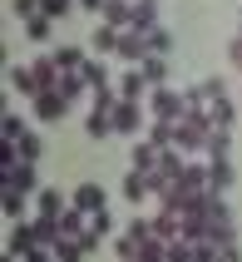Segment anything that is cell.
Here are the masks:
<instances>
[{
    "instance_id": "obj_1",
    "label": "cell",
    "mask_w": 242,
    "mask_h": 262,
    "mask_svg": "<svg viewBox=\"0 0 242 262\" xmlns=\"http://www.w3.org/2000/svg\"><path fill=\"white\" fill-rule=\"evenodd\" d=\"M208 134H213L208 109H188V114L178 119V148H183V154H203V148H208Z\"/></svg>"
},
{
    "instance_id": "obj_2",
    "label": "cell",
    "mask_w": 242,
    "mask_h": 262,
    "mask_svg": "<svg viewBox=\"0 0 242 262\" xmlns=\"http://www.w3.org/2000/svg\"><path fill=\"white\" fill-rule=\"evenodd\" d=\"M148 109H153V119H168V124H178V119L188 114V99L183 94H178V89H153V94H148Z\"/></svg>"
},
{
    "instance_id": "obj_3",
    "label": "cell",
    "mask_w": 242,
    "mask_h": 262,
    "mask_svg": "<svg viewBox=\"0 0 242 262\" xmlns=\"http://www.w3.org/2000/svg\"><path fill=\"white\" fill-rule=\"evenodd\" d=\"M0 188H15V193H40V173H35V163H15L10 173H0Z\"/></svg>"
},
{
    "instance_id": "obj_4",
    "label": "cell",
    "mask_w": 242,
    "mask_h": 262,
    "mask_svg": "<svg viewBox=\"0 0 242 262\" xmlns=\"http://www.w3.org/2000/svg\"><path fill=\"white\" fill-rule=\"evenodd\" d=\"M70 208H79V213H89V218H94V213H104V208H109V198H104L99 183H79V188L70 193Z\"/></svg>"
},
{
    "instance_id": "obj_5",
    "label": "cell",
    "mask_w": 242,
    "mask_h": 262,
    "mask_svg": "<svg viewBox=\"0 0 242 262\" xmlns=\"http://www.w3.org/2000/svg\"><path fill=\"white\" fill-rule=\"evenodd\" d=\"M114 89H119V99H128V104H148V94H153L148 79H143V70H124Z\"/></svg>"
},
{
    "instance_id": "obj_6",
    "label": "cell",
    "mask_w": 242,
    "mask_h": 262,
    "mask_svg": "<svg viewBox=\"0 0 242 262\" xmlns=\"http://www.w3.org/2000/svg\"><path fill=\"white\" fill-rule=\"evenodd\" d=\"M40 248V237H35V223H10V237H5V252L10 257H25V252Z\"/></svg>"
},
{
    "instance_id": "obj_7",
    "label": "cell",
    "mask_w": 242,
    "mask_h": 262,
    "mask_svg": "<svg viewBox=\"0 0 242 262\" xmlns=\"http://www.w3.org/2000/svg\"><path fill=\"white\" fill-rule=\"evenodd\" d=\"M35 114L45 119V124H59V119L70 114V99H64V94H59V89H50V94H35Z\"/></svg>"
},
{
    "instance_id": "obj_8",
    "label": "cell",
    "mask_w": 242,
    "mask_h": 262,
    "mask_svg": "<svg viewBox=\"0 0 242 262\" xmlns=\"http://www.w3.org/2000/svg\"><path fill=\"white\" fill-rule=\"evenodd\" d=\"M119 59L139 70L143 59H148V35H134V30H124V35H119Z\"/></svg>"
},
{
    "instance_id": "obj_9",
    "label": "cell",
    "mask_w": 242,
    "mask_h": 262,
    "mask_svg": "<svg viewBox=\"0 0 242 262\" xmlns=\"http://www.w3.org/2000/svg\"><path fill=\"white\" fill-rule=\"evenodd\" d=\"M128 30H134V35H148V30H158V0H134Z\"/></svg>"
},
{
    "instance_id": "obj_10",
    "label": "cell",
    "mask_w": 242,
    "mask_h": 262,
    "mask_svg": "<svg viewBox=\"0 0 242 262\" xmlns=\"http://www.w3.org/2000/svg\"><path fill=\"white\" fill-rule=\"evenodd\" d=\"M232 183H237V168H232V159H208V188H213V193H228Z\"/></svg>"
},
{
    "instance_id": "obj_11",
    "label": "cell",
    "mask_w": 242,
    "mask_h": 262,
    "mask_svg": "<svg viewBox=\"0 0 242 262\" xmlns=\"http://www.w3.org/2000/svg\"><path fill=\"white\" fill-rule=\"evenodd\" d=\"M143 129V104H119L114 109V134H139Z\"/></svg>"
},
{
    "instance_id": "obj_12",
    "label": "cell",
    "mask_w": 242,
    "mask_h": 262,
    "mask_svg": "<svg viewBox=\"0 0 242 262\" xmlns=\"http://www.w3.org/2000/svg\"><path fill=\"white\" fill-rule=\"evenodd\" d=\"M208 243H213V248H232V243H237V223H232V213H223V218L208 223Z\"/></svg>"
},
{
    "instance_id": "obj_13",
    "label": "cell",
    "mask_w": 242,
    "mask_h": 262,
    "mask_svg": "<svg viewBox=\"0 0 242 262\" xmlns=\"http://www.w3.org/2000/svg\"><path fill=\"white\" fill-rule=\"evenodd\" d=\"M237 114H242V104H232L228 94L208 104V119H213V129H232V124H237Z\"/></svg>"
},
{
    "instance_id": "obj_14",
    "label": "cell",
    "mask_w": 242,
    "mask_h": 262,
    "mask_svg": "<svg viewBox=\"0 0 242 262\" xmlns=\"http://www.w3.org/2000/svg\"><path fill=\"white\" fill-rule=\"evenodd\" d=\"M124 198H128V203H143V198H153V178L139 173V168H128V178H124Z\"/></svg>"
},
{
    "instance_id": "obj_15",
    "label": "cell",
    "mask_w": 242,
    "mask_h": 262,
    "mask_svg": "<svg viewBox=\"0 0 242 262\" xmlns=\"http://www.w3.org/2000/svg\"><path fill=\"white\" fill-rule=\"evenodd\" d=\"M50 55L59 59V70H64V74H84V64H89V55L79 50V45H59V50H50Z\"/></svg>"
},
{
    "instance_id": "obj_16",
    "label": "cell",
    "mask_w": 242,
    "mask_h": 262,
    "mask_svg": "<svg viewBox=\"0 0 242 262\" xmlns=\"http://www.w3.org/2000/svg\"><path fill=\"white\" fill-rule=\"evenodd\" d=\"M10 89L15 94H40V79H35V64H10Z\"/></svg>"
},
{
    "instance_id": "obj_17",
    "label": "cell",
    "mask_w": 242,
    "mask_h": 262,
    "mask_svg": "<svg viewBox=\"0 0 242 262\" xmlns=\"http://www.w3.org/2000/svg\"><path fill=\"white\" fill-rule=\"evenodd\" d=\"M148 144L178 148V124H168V119H148Z\"/></svg>"
},
{
    "instance_id": "obj_18",
    "label": "cell",
    "mask_w": 242,
    "mask_h": 262,
    "mask_svg": "<svg viewBox=\"0 0 242 262\" xmlns=\"http://www.w3.org/2000/svg\"><path fill=\"white\" fill-rule=\"evenodd\" d=\"M139 70H143V79H148V89H163V84H168V59H163V55H148Z\"/></svg>"
},
{
    "instance_id": "obj_19",
    "label": "cell",
    "mask_w": 242,
    "mask_h": 262,
    "mask_svg": "<svg viewBox=\"0 0 242 262\" xmlns=\"http://www.w3.org/2000/svg\"><path fill=\"white\" fill-rule=\"evenodd\" d=\"M128 15H134V0H104V25L128 30Z\"/></svg>"
},
{
    "instance_id": "obj_20",
    "label": "cell",
    "mask_w": 242,
    "mask_h": 262,
    "mask_svg": "<svg viewBox=\"0 0 242 262\" xmlns=\"http://www.w3.org/2000/svg\"><path fill=\"white\" fill-rule=\"evenodd\" d=\"M119 35H124V30H114V25H94V55H119Z\"/></svg>"
},
{
    "instance_id": "obj_21",
    "label": "cell",
    "mask_w": 242,
    "mask_h": 262,
    "mask_svg": "<svg viewBox=\"0 0 242 262\" xmlns=\"http://www.w3.org/2000/svg\"><path fill=\"white\" fill-rule=\"evenodd\" d=\"M64 198H59V188H40L35 193V213H45V218H59V213H64Z\"/></svg>"
},
{
    "instance_id": "obj_22",
    "label": "cell",
    "mask_w": 242,
    "mask_h": 262,
    "mask_svg": "<svg viewBox=\"0 0 242 262\" xmlns=\"http://www.w3.org/2000/svg\"><path fill=\"white\" fill-rule=\"evenodd\" d=\"M0 208H5V223H25V193L0 188Z\"/></svg>"
},
{
    "instance_id": "obj_23",
    "label": "cell",
    "mask_w": 242,
    "mask_h": 262,
    "mask_svg": "<svg viewBox=\"0 0 242 262\" xmlns=\"http://www.w3.org/2000/svg\"><path fill=\"white\" fill-rule=\"evenodd\" d=\"M84 134H89V139H109V134H114V114H104V109H89Z\"/></svg>"
},
{
    "instance_id": "obj_24",
    "label": "cell",
    "mask_w": 242,
    "mask_h": 262,
    "mask_svg": "<svg viewBox=\"0 0 242 262\" xmlns=\"http://www.w3.org/2000/svg\"><path fill=\"white\" fill-rule=\"evenodd\" d=\"M158 154H163V148L148 144V139H143V144H134V168H139V173H153V168H158Z\"/></svg>"
},
{
    "instance_id": "obj_25",
    "label": "cell",
    "mask_w": 242,
    "mask_h": 262,
    "mask_svg": "<svg viewBox=\"0 0 242 262\" xmlns=\"http://www.w3.org/2000/svg\"><path fill=\"white\" fill-rule=\"evenodd\" d=\"M84 84H89V94H99V89H114V84H109V64L89 59V64H84Z\"/></svg>"
},
{
    "instance_id": "obj_26",
    "label": "cell",
    "mask_w": 242,
    "mask_h": 262,
    "mask_svg": "<svg viewBox=\"0 0 242 262\" xmlns=\"http://www.w3.org/2000/svg\"><path fill=\"white\" fill-rule=\"evenodd\" d=\"M203 154H208V159H228V154H232V129H213Z\"/></svg>"
},
{
    "instance_id": "obj_27",
    "label": "cell",
    "mask_w": 242,
    "mask_h": 262,
    "mask_svg": "<svg viewBox=\"0 0 242 262\" xmlns=\"http://www.w3.org/2000/svg\"><path fill=\"white\" fill-rule=\"evenodd\" d=\"M89 252H84V243L79 237H59L55 243V262H84Z\"/></svg>"
},
{
    "instance_id": "obj_28",
    "label": "cell",
    "mask_w": 242,
    "mask_h": 262,
    "mask_svg": "<svg viewBox=\"0 0 242 262\" xmlns=\"http://www.w3.org/2000/svg\"><path fill=\"white\" fill-rule=\"evenodd\" d=\"M59 94H64V99H84V94H89V84H84V74H64V79H59Z\"/></svg>"
},
{
    "instance_id": "obj_29",
    "label": "cell",
    "mask_w": 242,
    "mask_h": 262,
    "mask_svg": "<svg viewBox=\"0 0 242 262\" xmlns=\"http://www.w3.org/2000/svg\"><path fill=\"white\" fill-rule=\"evenodd\" d=\"M25 119H20V114H5V124H0V139H5V144H20V139H25Z\"/></svg>"
},
{
    "instance_id": "obj_30",
    "label": "cell",
    "mask_w": 242,
    "mask_h": 262,
    "mask_svg": "<svg viewBox=\"0 0 242 262\" xmlns=\"http://www.w3.org/2000/svg\"><path fill=\"white\" fill-rule=\"evenodd\" d=\"M168 50H173V35H168V30H163V25L148 30V55H163V59H168Z\"/></svg>"
},
{
    "instance_id": "obj_31",
    "label": "cell",
    "mask_w": 242,
    "mask_h": 262,
    "mask_svg": "<svg viewBox=\"0 0 242 262\" xmlns=\"http://www.w3.org/2000/svg\"><path fill=\"white\" fill-rule=\"evenodd\" d=\"M15 148H20V163H40V148H45V144H40V134H25Z\"/></svg>"
},
{
    "instance_id": "obj_32",
    "label": "cell",
    "mask_w": 242,
    "mask_h": 262,
    "mask_svg": "<svg viewBox=\"0 0 242 262\" xmlns=\"http://www.w3.org/2000/svg\"><path fill=\"white\" fill-rule=\"evenodd\" d=\"M114 252H119V262H139V252H143V243H134L128 233H119V243H114Z\"/></svg>"
},
{
    "instance_id": "obj_33",
    "label": "cell",
    "mask_w": 242,
    "mask_h": 262,
    "mask_svg": "<svg viewBox=\"0 0 242 262\" xmlns=\"http://www.w3.org/2000/svg\"><path fill=\"white\" fill-rule=\"evenodd\" d=\"M10 10L30 25V20H40V15H45V5H40V0H10Z\"/></svg>"
},
{
    "instance_id": "obj_34",
    "label": "cell",
    "mask_w": 242,
    "mask_h": 262,
    "mask_svg": "<svg viewBox=\"0 0 242 262\" xmlns=\"http://www.w3.org/2000/svg\"><path fill=\"white\" fill-rule=\"evenodd\" d=\"M50 30H55V20H50V15H40V20H30V25H25V35H30L35 45H45V40H50Z\"/></svg>"
},
{
    "instance_id": "obj_35",
    "label": "cell",
    "mask_w": 242,
    "mask_h": 262,
    "mask_svg": "<svg viewBox=\"0 0 242 262\" xmlns=\"http://www.w3.org/2000/svg\"><path fill=\"white\" fill-rule=\"evenodd\" d=\"M45 5V15H50V20H64V15L74 10V0H40Z\"/></svg>"
},
{
    "instance_id": "obj_36",
    "label": "cell",
    "mask_w": 242,
    "mask_h": 262,
    "mask_svg": "<svg viewBox=\"0 0 242 262\" xmlns=\"http://www.w3.org/2000/svg\"><path fill=\"white\" fill-rule=\"evenodd\" d=\"M20 262H55V248H35V252H25Z\"/></svg>"
},
{
    "instance_id": "obj_37",
    "label": "cell",
    "mask_w": 242,
    "mask_h": 262,
    "mask_svg": "<svg viewBox=\"0 0 242 262\" xmlns=\"http://www.w3.org/2000/svg\"><path fill=\"white\" fill-rule=\"evenodd\" d=\"M213 262H242V248H237V243H232V248H217Z\"/></svg>"
},
{
    "instance_id": "obj_38",
    "label": "cell",
    "mask_w": 242,
    "mask_h": 262,
    "mask_svg": "<svg viewBox=\"0 0 242 262\" xmlns=\"http://www.w3.org/2000/svg\"><path fill=\"white\" fill-rule=\"evenodd\" d=\"M228 59L242 70V35H232V45H228Z\"/></svg>"
},
{
    "instance_id": "obj_39",
    "label": "cell",
    "mask_w": 242,
    "mask_h": 262,
    "mask_svg": "<svg viewBox=\"0 0 242 262\" xmlns=\"http://www.w3.org/2000/svg\"><path fill=\"white\" fill-rule=\"evenodd\" d=\"M84 10H94V15H104V0H79Z\"/></svg>"
},
{
    "instance_id": "obj_40",
    "label": "cell",
    "mask_w": 242,
    "mask_h": 262,
    "mask_svg": "<svg viewBox=\"0 0 242 262\" xmlns=\"http://www.w3.org/2000/svg\"><path fill=\"white\" fill-rule=\"evenodd\" d=\"M0 262H20V257H10V252H5V257H0Z\"/></svg>"
},
{
    "instance_id": "obj_41",
    "label": "cell",
    "mask_w": 242,
    "mask_h": 262,
    "mask_svg": "<svg viewBox=\"0 0 242 262\" xmlns=\"http://www.w3.org/2000/svg\"><path fill=\"white\" fill-rule=\"evenodd\" d=\"M237 35H242V15H237Z\"/></svg>"
}]
</instances>
